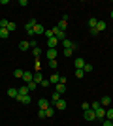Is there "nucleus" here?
Here are the masks:
<instances>
[{
    "instance_id": "f257e3e1",
    "label": "nucleus",
    "mask_w": 113,
    "mask_h": 126,
    "mask_svg": "<svg viewBox=\"0 0 113 126\" xmlns=\"http://www.w3.org/2000/svg\"><path fill=\"white\" fill-rule=\"evenodd\" d=\"M53 36L57 38V40H59V42H62V40H66V32L64 30H60V28H57V26H53Z\"/></svg>"
},
{
    "instance_id": "f03ea898",
    "label": "nucleus",
    "mask_w": 113,
    "mask_h": 126,
    "mask_svg": "<svg viewBox=\"0 0 113 126\" xmlns=\"http://www.w3.org/2000/svg\"><path fill=\"white\" fill-rule=\"evenodd\" d=\"M83 119H85L87 122H92V121H96V115H94L92 109H87V111H83Z\"/></svg>"
},
{
    "instance_id": "7ed1b4c3",
    "label": "nucleus",
    "mask_w": 113,
    "mask_h": 126,
    "mask_svg": "<svg viewBox=\"0 0 113 126\" xmlns=\"http://www.w3.org/2000/svg\"><path fill=\"white\" fill-rule=\"evenodd\" d=\"M60 43H62V47H64V49H74V51L77 49V43H74L72 40H68V38H66V40H62Z\"/></svg>"
},
{
    "instance_id": "20e7f679",
    "label": "nucleus",
    "mask_w": 113,
    "mask_h": 126,
    "mask_svg": "<svg viewBox=\"0 0 113 126\" xmlns=\"http://www.w3.org/2000/svg\"><path fill=\"white\" fill-rule=\"evenodd\" d=\"M94 115H96V121L102 122L104 119H106V107H98V109L94 111Z\"/></svg>"
},
{
    "instance_id": "39448f33",
    "label": "nucleus",
    "mask_w": 113,
    "mask_h": 126,
    "mask_svg": "<svg viewBox=\"0 0 113 126\" xmlns=\"http://www.w3.org/2000/svg\"><path fill=\"white\" fill-rule=\"evenodd\" d=\"M23 81H25V85L30 83V81H34V72H30V70H25V74H23Z\"/></svg>"
},
{
    "instance_id": "423d86ee",
    "label": "nucleus",
    "mask_w": 113,
    "mask_h": 126,
    "mask_svg": "<svg viewBox=\"0 0 113 126\" xmlns=\"http://www.w3.org/2000/svg\"><path fill=\"white\" fill-rule=\"evenodd\" d=\"M53 107H55V109H59V111H64V109H66V107H68V102H66V100H64V98H60V100H59V102H57V104H55V105H53Z\"/></svg>"
},
{
    "instance_id": "0eeeda50",
    "label": "nucleus",
    "mask_w": 113,
    "mask_h": 126,
    "mask_svg": "<svg viewBox=\"0 0 113 126\" xmlns=\"http://www.w3.org/2000/svg\"><path fill=\"white\" fill-rule=\"evenodd\" d=\"M85 58H81V57H77V58H75V60H74V66H75V70H83V68H85Z\"/></svg>"
},
{
    "instance_id": "6e6552de",
    "label": "nucleus",
    "mask_w": 113,
    "mask_h": 126,
    "mask_svg": "<svg viewBox=\"0 0 113 126\" xmlns=\"http://www.w3.org/2000/svg\"><path fill=\"white\" fill-rule=\"evenodd\" d=\"M38 105H40V109H47V107H51V100L40 98V100H38Z\"/></svg>"
},
{
    "instance_id": "1a4fd4ad",
    "label": "nucleus",
    "mask_w": 113,
    "mask_h": 126,
    "mask_svg": "<svg viewBox=\"0 0 113 126\" xmlns=\"http://www.w3.org/2000/svg\"><path fill=\"white\" fill-rule=\"evenodd\" d=\"M66 26H68V15H64L59 23H57V28H60V30H64V32H66Z\"/></svg>"
},
{
    "instance_id": "9d476101",
    "label": "nucleus",
    "mask_w": 113,
    "mask_h": 126,
    "mask_svg": "<svg viewBox=\"0 0 113 126\" xmlns=\"http://www.w3.org/2000/svg\"><path fill=\"white\" fill-rule=\"evenodd\" d=\"M59 43H60V42L53 36V38H49V40H47V47H49V49H57V45H59Z\"/></svg>"
},
{
    "instance_id": "9b49d317",
    "label": "nucleus",
    "mask_w": 113,
    "mask_h": 126,
    "mask_svg": "<svg viewBox=\"0 0 113 126\" xmlns=\"http://www.w3.org/2000/svg\"><path fill=\"white\" fill-rule=\"evenodd\" d=\"M55 92H59L60 96H62V94H66V85L57 83V85H55Z\"/></svg>"
},
{
    "instance_id": "f8f14e48",
    "label": "nucleus",
    "mask_w": 113,
    "mask_h": 126,
    "mask_svg": "<svg viewBox=\"0 0 113 126\" xmlns=\"http://www.w3.org/2000/svg\"><path fill=\"white\" fill-rule=\"evenodd\" d=\"M45 57H47V60H57V49H47Z\"/></svg>"
},
{
    "instance_id": "ddd939ff",
    "label": "nucleus",
    "mask_w": 113,
    "mask_h": 126,
    "mask_svg": "<svg viewBox=\"0 0 113 126\" xmlns=\"http://www.w3.org/2000/svg\"><path fill=\"white\" fill-rule=\"evenodd\" d=\"M17 102H21V104H25V105H28L30 104V102H32V98H30V96H17Z\"/></svg>"
},
{
    "instance_id": "4468645a",
    "label": "nucleus",
    "mask_w": 113,
    "mask_h": 126,
    "mask_svg": "<svg viewBox=\"0 0 113 126\" xmlns=\"http://www.w3.org/2000/svg\"><path fill=\"white\" fill-rule=\"evenodd\" d=\"M43 32H45V28H43L40 23H36V25H34V36H40V34H43Z\"/></svg>"
},
{
    "instance_id": "2eb2a0df",
    "label": "nucleus",
    "mask_w": 113,
    "mask_h": 126,
    "mask_svg": "<svg viewBox=\"0 0 113 126\" xmlns=\"http://www.w3.org/2000/svg\"><path fill=\"white\" fill-rule=\"evenodd\" d=\"M8 96H11V98H15V100H17V96H19V90H17L15 87H10V89H8Z\"/></svg>"
},
{
    "instance_id": "dca6fc26",
    "label": "nucleus",
    "mask_w": 113,
    "mask_h": 126,
    "mask_svg": "<svg viewBox=\"0 0 113 126\" xmlns=\"http://www.w3.org/2000/svg\"><path fill=\"white\" fill-rule=\"evenodd\" d=\"M100 104H102V107H109V104H111V96H102Z\"/></svg>"
},
{
    "instance_id": "f3484780",
    "label": "nucleus",
    "mask_w": 113,
    "mask_h": 126,
    "mask_svg": "<svg viewBox=\"0 0 113 126\" xmlns=\"http://www.w3.org/2000/svg\"><path fill=\"white\" fill-rule=\"evenodd\" d=\"M42 81H43V74H42V72H34V83L40 85Z\"/></svg>"
},
{
    "instance_id": "a211bd4d",
    "label": "nucleus",
    "mask_w": 113,
    "mask_h": 126,
    "mask_svg": "<svg viewBox=\"0 0 113 126\" xmlns=\"http://www.w3.org/2000/svg\"><path fill=\"white\" fill-rule=\"evenodd\" d=\"M19 49H21V51H28V49H30V42H27V40H25V42H19Z\"/></svg>"
},
{
    "instance_id": "6ab92c4d",
    "label": "nucleus",
    "mask_w": 113,
    "mask_h": 126,
    "mask_svg": "<svg viewBox=\"0 0 113 126\" xmlns=\"http://www.w3.org/2000/svg\"><path fill=\"white\" fill-rule=\"evenodd\" d=\"M23 74H25V70H21V68L13 70V77H15V79H23Z\"/></svg>"
},
{
    "instance_id": "aec40b11",
    "label": "nucleus",
    "mask_w": 113,
    "mask_h": 126,
    "mask_svg": "<svg viewBox=\"0 0 113 126\" xmlns=\"http://www.w3.org/2000/svg\"><path fill=\"white\" fill-rule=\"evenodd\" d=\"M17 90H19V96H27L28 92H30V90H28V87H27V85H23V87H19V89H17Z\"/></svg>"
},
{
    "instance_id": "412c9836",
    "label": "nucleus",
    "mask_w": 113,
    "mask_h": 126,
    "mask_svg": "<svg viewBox=\"0 0 113 126\" xmlns=\"http://www.w3.org/2000/svg\"><path fill=\"white\" fill-rule=\"evenodd\" d=\"M60 98H62V96H60L59 92H53V94H51V105H55L57 102L60 100Z\"/></svg>"
},
{
    "instance_id": "4be33fe9",
    "label": "nucleus",
    "mask_w": 113,
    "mask_h": 126,
    "mask_svg": "<svg viewBox=\"0 0 113 126\" xmlns=\"http://www.w3.org/2000/svg\"><path fill=\"white\" fill-rule=\"evenodd\" d=\"M106 28H108V25H106V23H104V21H98V25H96V30H98V32H104Z\"/></svg>"
},
{
    "instance_id": "5701e85b",
    "label": "nucleus",
    "mask_w": 113,
    "mask_h": 126,
    "mask_svg": "<svg viewBox=\"0 0 113 126\" xmlns=\"http://www.w3.org/2000/svg\"><path fill=\"white\" fill-rule=\"evenodd\" d=\"M96 25H98V19L91 17V19H89V30H91V28H96Z\"/></svg>"
},
{
    "instance_id": "b1692460",
    "label": "nucleus",
    "mask_w": 113,
    "mask_h": 126,
    "mask_svg": "<svg viewBox=\"0 0 113 126\" xmlns=\"http://www.w3.org/2000/svg\"><path fill=\"white\" fill-rule=\"evenodd\" d=\"M49 81H51V83H53V85H57V83H59V81H60V75H59V74H53V75H51V77H49Z\"/></svg>"
},
{
    "instance_id": "393cba45",
    "label": "nucleus",
    "mask_w": 113,
    "mask_h": 126,
    "mask_svg": "<svg viewBox=\"0 0 113 126\" xmlns=\"http://www.w3.org/2000/svg\"><path fill=\"white\" fill-rule=\"evenodd\" d=\"M11 32L8 30V28H0V38H10Z\"/></svg>"
},
{
    "instance_id": "a878e982",
    "label": "nucleus",
    "mask_w": 113,
    "mask_h": 126,
    "mask_svg": "<svg viewBox=\"0 0 113 126\" xmlns=\"http://www.w3.org/2000/svg\"><path fill=\"white\" fill-rule=\"evenodd\" d=\"M45 113H47V117H53L55 113H57V109H55L53 105H51V107H47V109H45Z\"/></svg>"
},
{
    "instance_id": "bb28decb",
    "label": "nucleus",
    "mask_w": 113,
    "mask_h": 126,
    "mask_svg": "<svg viewBox=\"0 0 113 126\" xmlns=\"http://www.w3.org/2000/svg\"><path fill=\"white\" fill-rule=\"evenodd\" d=\"M32 55H34L36 58H40V55H42V47H34V49H32Z\"/></svg>"
},
{
    "instance_id": "cd10ccee",
    "label": "nucleus",
    "mask_w": 113,
    "mask_h": 126,
    "mask_svg": "<svg viewBox=\"0 0 113 126\" xmlns=\"http://www.w3.org/2000/svg\"><path fill=\"white\" fill-rule=\"evenodd\" d=\"M27 87H28V90L32 92V90H36V89H38V83H34V81H30V83H27Z\"/></svg>"
},
{
    "instance_id": "c85d7f7f",
    "label": "nucleus",
    "mask_w": 113,
    "mask_h": 126,
    "mask_svg": "<svg viewBox=\"0 0 113 126\" xmlns=\"http://www.w3.org/2000/svg\"><path fill=\"white\" fill-rule=\"evenodd\" d=\"M106 119H108V121H113V109H111V107L106 109Z\"/></svg>"
},
{
    "instance_id": "c756f323",
    "label": "nucleus",
    "mask_w": 113,
    "mask_h": 126,
    "mask_svg": "<svg viewBox=\"0 0 113 126\" xmlns=\"http://www.w3.org/2000/svg\"><path fill=\"white\" fill-rule=\"evenodd\" d=\"M43 36L47 38V40H49V38H53V28H45V32H43Z\"/></svg>"
},
{
    "instance_id": "7c9ffc66",
    "label": "nucleus",
    "mask_w": 113,
    "mask_h": 126,
    "mask_svg": "<svg viewBox=\"0 0 113 126\" xmlns=\"http://www.w3.org/2000/svg\"><path fill=\"white\" fill-rule=\"evenodd\" d=\"M34 70H36V72H42V62H40V58H36V62H34Z\"/></svg>"
},
{
    "instance_id": "2f4dec72",
    "label": "nucleus",
    "mask_w": 113,
    "mask_h": 126,
    "mask_svg": "<svg viewBox=\"0 0 113 126\" xmlns=\"http://www.w3.org/2000/svg\"><path fill=\"white\" fill-rule=\"evenodd\" d=\"M92 70H94V66H92V64H85V68H83V72H85V74H91Z\"/></svg>"
},
{
    "instance_id": "473e14b6",
    "label": "nucleus",
    "mask_w": 113,
    "mask_h": 126,
    "mask_svg": "<svg viewBox=\"0 0 113 126\" xmlns=\"http://www.w3.org/2000/svg\"><path fill=\"white\" fill-rule=\"evenodd\" d=\"M98 107H102V104H100V102H91V109H92V111H96Z\"/></svg>"
},
{
    "instance_id": "72a5a7b5",
    "label": "nucleus",
    "mask_w": 113,
    "mask_h": 126,
    "mask_svg": "<svg viewBox=\"0 0 113 126\" xmlns=\"http://www.w3.org/2000/svg\"><path fill=\"white\" fill-rule=\"evenodd\" d=\"M8 25H10L8 19H0V28H8Z\"/></svg>"
},
{
    "instance_id": "f704fd0d",
    "label": "nucleus",
    "mask_w": 113,
    "mask_h": 126,
    "mask_svg": "<svg viewBox=\"0 0 113 126\" xmlns=\"http://www.w3.org/2000/svg\"><path fill=\"white\" fill-rule=\"evenodd\" d=\"M62 53H64V57H66V58H70V57H72V53H74V49H62Z\"/></svg>"
},
{
    "instance_id": "c9c22d12",
    "label": "nucleus",
    "mask_w": 113,
    "mask_h": 126,
    "mask_svg": "<svg viewBox=\"0 0 113 126\" xmlns=\"http://www.w3.org/2000/svg\"><path fill=\"white\" fill-rule=\"evenodd\" d=\"M75 77L83 79V77H85V72H83V70H75Z\"/></svg>"
},
{
    "instance_id": "e433bc0d",
    "label": "nucleus",
    "mask_w": 113,
    "mask_h": 126,
    "mask_svg": "<svg viewBox=\"0 0 113 126\" xmlns=\"http://www.w3.org/2000/svg\"><path fill=\"white\" fill-rule=\"evenodd\" d=\"M15 28H17V25H15L13 21H10V25H8V30H10V32H13Z\"/></svg>"
},
{
    "instance_id": "4c0bfd02",
    "label": "nucleus",
    "mask_w": 113,
    "mask_h": 126,
    "mask_svg": "<svg viewBox=\"0 0 113 126\" xmlns=\"http://www.w3.org/2000/svg\"><path fill=\"white\" fill-rule=\"evenodd\" d=\"M81 109H83V111L91 109V104H89V102H83V104H81Z\"/></svg>"
},
{
    "instance_id": "58836bf2",
    "label": "nucleus",
    "mask_w": 113,
    "mask_h": 126,
    "mask_svg": "<svg viewBox=\"0 0 113 126\" xmlns=\"http://www.w3.org/2000/svg\"><path fill=\"white\" fill-rule=\"evenodd\" d=\"M38 117H40V119H45V117H47L45 109H40V111H38Z\"/></svg>"
},
{
    "instance_id": "ea45409f",
    "label": "nucleus",
    "mask_w": 113,
    "mask_h": 126,
    "mask_svg": "<svg viewBox=\"0 0 113 126\" xmlns=\"http://www.w3.org/2000/svg\"><path fill=\"white\" fill-rule=\"evenodd\" d=\"M102 126H113V121H108V119H104V121H102Z\"/></svg>"
},
{
    "instance_id": "a19ab883",
    "label": "nucleus",
    "mask_w": 113,
    "mask_h": 126,
    "mask_svg": "<svg viewBox=\"0 0 113 126\" xmlns=\"http://www.w3.org/2000/svg\"><path fill=\"white\" fill-rule=\"evenodd\" d=\"M40 85H42L43 89H45V87H49V85H51V81H49V79H43V81H42Z\"/></svg>"
},
{
    "instance_id": "79ce46f5",
    "label": "nucleus",
    "mask_w": 113,
    "mask_h": 126,
    "mask_svg": "<svg viewBox=\"0 0 113 126\" xmlns=\"http://www.w3.org/2000/svg\"><path fill=\"white\" fill-rule=\"evenodd\" d=\"M57 66H59L57 60H49V68H57Z\"/></svg>"
},
{
    "instance_id": "37998d69",
    "label": "nucleus",
    "mask_w": 113,
    "mask_h": 126,
    "mask_svg": "<svg viewBox=\"0 0 113 126\" xmlns=\"http://www.w3.org/2000/svg\"><path fill=\"white\" fill-rule=\"evenodd\" d=\"M89 34H91V36H98V34H100V32H98L96 28H91V30H89Z\"/></svg>"
},
{
    "instance_id": "c03bdc74",
    "label": "nucleus",
    "mask_w": 113,
    "mask_h": 126,
    "mask_svg": "<svg viewBox=\"0 0 113 126\" xmlns=\"http://www.w3.org/2000/svg\"><path fill=\"white\" fill-rule=\"evenodd\" d=\"M34 47H38V42L36 40H30V49H34Z\"/></svg>"
},
{
    "instance_id": "a18cd8bd",
    "label": "nucleus",
    "mask_w": 113,
    "mask_h": 126,
    "mask_svg": "<svg viewBox=\"0 0 113 126\" xmlns=\"http://www.w3.org/2000/svg\"><path fill=\"white\" fill-rule=\"evenodd\" d=\"M59 83H62V85H66V83H68V79H66V77H64V75H60V81H59Z\"/></svg>"
},
{
    "instance_id": "49530a36",
    "label": "nucleus",
    "mask_w": 113,
    "mask_h": 126,
    "mask_svg": "<svg viewBox=\"0 0 113 126\" xmlns=\"http://www.w3.org/2000/svg\"><path fill=\"white\" fill-rule=\"evenodd\" d=\"M109 17H111V19H113V10H111V11H109Z\"/></svg>"
},
{
    "instance_id": "de8ad7c7",
    "label": "nucleus",
    "mask_w": 113,
    "mask_h": 126,
    "mask_svg": "<svg viewBox=\"0 0 113 126\" xmlns=\"http://www.w3.org/2000/svg\"><path fill=\"white\" fill-rule=\"evenodd\" d=\"M111 32H113V28H111Z\"/></svg>"
}]
</instances>
